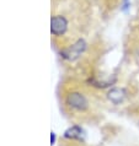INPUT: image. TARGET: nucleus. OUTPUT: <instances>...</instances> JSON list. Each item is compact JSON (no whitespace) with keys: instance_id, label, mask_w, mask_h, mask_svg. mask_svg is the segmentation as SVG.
I'll list each match as a JSON object with an SVG mask.
<instances>
[{"instance_id":"1","label":"nucleus","mask_w":139,"mask_h":146,"mask_svg":"<svg viewBox=\"0 0 139 146\" xmlns=\"http://www.w3.org/2000/svg\"><path fill=\"white\" fill-rule=\"evenodd\" d=\"M68 28V21L63 16H53L51 20V31L55 36H62Z\"/></svg>"},{"instance_id":"2","label":"nucleus","mask_w":139,"mask_h":146,"mask_svg":"<svg viewBox=\"0 0 139 146\" xmlns=\"http://www.w3.org/2000/svg\"><path fill=\"white\" fill-rule=\"evenodd\" d=\"M68 103H69L70 107L75 108V109H79V111H84V109L88 107L86 98L79 92L70 93V95L68 96Z\"/></svg>"},{"instance_id":"3","label":"nucleus","mask_w":139,"mask_h":146,"mask_svg":"<svg viewBox=\"0 0 139 146\" xmlns=\"http://www.w3.org/2000/svg\"><path fill=\"white\" fill-rule=\"evenodd\" d=\"M85 49V42L84 40H78V42L75 44H73V46L69 48V49L65 52V56H67L68 59H76L79 55H81V53L84 52Z\"/></svg>"},{"instance_id":"4","label":"nucleus","mask_w":139,"mask_h":146,"mask_svg":"<svg viewBox=\"0 0 139 146\" xmlns=\"http://www.w3.org/2000/svg\"><path fill=\"white\" fill-rule=\"evenodd\" d=\"M108 97H110V100L113 101L114 103H120L122 100H123V91L122 90H118V88H116V90H112L111 92L108 93Z\"/></svg>"}]
</instances>
